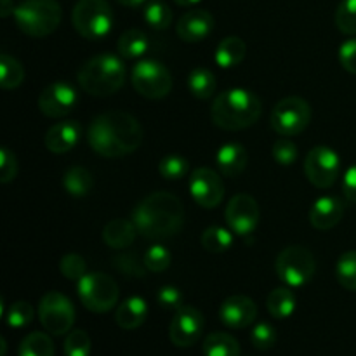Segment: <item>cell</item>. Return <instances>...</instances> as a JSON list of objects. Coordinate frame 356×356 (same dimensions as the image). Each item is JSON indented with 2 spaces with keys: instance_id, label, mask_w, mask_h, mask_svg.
Returning <instances> with one entry per match:
<instances>
[{
  "instance_id": "cell-43",
  "label": "cell",
  "mask_w": 356,
  "mask_h": 356,
  "mask_svg": "<svg viewBox=\"0 0 356 356\" xmlns=\"http://www.w3.org/2000/svg\"><path fill=\"white\" fill-rule=\"evenodd\" d=\"M271 153H273L275 162L280 163V165H284V167L292 165V163L298 160V146H296L289 138L277 139L273 145V149H271Z\"/></svg>"
},
{
  "instance_id": "cell-8",
  "label": "cell",
  "mask_w": 356,
  "mask_h": 356,
  "mask_svg": "<svg viewBox=\"0 0 356 356\" xmlns=\"http://www.w3.org/2000/svg\"><path fill=\"white\" fill-rule=\"evenodd\" d=\"M316 270V261L312 250L302 245H289L278 254L275 271L287 287L298 289L308 284Z\"/></svg>"
},
{
  "instance_id": "cell-7",
  "label": "cell",
  "mask_w": 356,
  "mask_h": 356,
  "mask_svg": "<svg viewBox=\"0 0 356 356\" xmlns=\"http://www.w3.org/2000/svg\"><path fill=\"white\" fill-rule=\"evenodd\" d=\"M76 292L82 305L92 313H108L115 308L120 298L117 282L101 271L83 275L76 285Z\"/></svg>"
},
{
  "instance_id": "cell-23",
  "label": "cell",
  "mask_w": 356,
  "mask_h": 356,
  "mask_svg": "<svg viewBox=\"0 0 356 356\" xmlns=\"http://www.w3.org/2000/svg\"><path fill=\"white\" fill-rule=\"evenodd\" d=\"M136 235H138V228H136L134 221L129 219H113L108 222L103 229V240L110 249H127L134 243Z\"/></svg>"
},
{
  "instance_id": "cell-36",
  "label": "cell",
  "mask_w": 356,
  "mask_h": 356,
  "mask_svg": "<svg viewBox=\"0 0 356 356\" xmlns=\"http://www.w3.org/2000/svg\"><path fill=\"white\" fill-rule=\"evenodd\" d=\"M188 170H190V163L181 155H167L159 162V172L163 179H183L188 174Z\"/></svg>"
},
{
  "instance_id": "cell-17",
  "label": "cell",
  "mask_w": 356,
  "mask_h": 356,
  "mask_svg": "<svg viewBox=\"0 0 356 356\" xmlns=\"http://www.w3.org/2000/svg\"><path fill=\"white\" fill-rule=\"evenodd\" d=\"M257 316V306L247 296H232L219 308V318L228 329H247Z\"/></svg>"
},
{
  "instance_id": "cell-5",
  "label": "cell",
  "mask_w": 356,
  "mask_h": 356,
  "mask_svg": "<svg viewBox=\"0 0 356 356\" xmlns=\"http://www.w3.org/2000/svg\"><path fill=\"white\" fill-rule=\"evenodd\" d=\"M13 16L24 35L42 38L58 30L63 10L58 0H23Z\"/></svg>"
},
{
  "instance_id": "cell-39",
  "label": "cell",
  "mask_w": 356,
  "mask_h": 356,
  "mask_svg": "<svg viewBox=\"0 0 356 356\" xmlns=\"http://www.w3.org/2000/svg\"><path fill=\"white\" fill-rule=\"evenodd\" d=\"M143 261H145V266L148 271L162 273V271H165L170 266V252L167 247L155 243V245H152L146 250Z\"/></svg>"
},
{
  "instance_id": "cell-42",
  "label": "cell",
  "mask_w": 356,
  "mask_h": 356,
  "mask_svg": "<svg viewBox=\"0 0 356 356\" xmlns=\"http://www.w3.org/2000/svg\"><path fill=\"white\" fill-rule=\"evenodd\" d=\"M59 270H61L65 278L79 282L87 273L86 259L82 256H79V254H66L59 261Z\"/></svg>"
},
{
  "instance_id": "cell-31",
  "label": "cell",
  "mask_w": 356,
  "mask_h": 356,
  "mask_svg": "<svg viewBox=\"0 0 356 356\" xmlns=\"http://www.w3.org/2000/svg\"><path fill=\"white\" fill-rule=\"evenodd\" d=\"M19 356H54V343L44 332H31L21 341Z\"/></svg>"
},
{
  "instance_id": "cell-28",
  "label": "cell",
  "mask_w": 356,
  "mask_h": 356,
  "mask_svg": "<svg viewBox=\"0 0 356 356\" xmlns=\"http://www.w3.org/2000/svg\"><path fill=\"white\" fill-rule=\"evenodd\" d=\"M204 356H240V344L226 332H212L202 344Z\"/></svg>"
},
{
  "instance_id": "cell-41",
  "label": "cell",
  "mask_w": 356,
  "mask_h": 356,
  "mask_svg": "<svg viewBox=\"0 0 356 356\" xmlns=\"http://www.w3.org/2000/svg\"><path fill=\"white\" fill-rule=\"evenodd\" d=\"M90 337L86 330H72L65 339V356H89Z\"/></svg>"
},
{
  "instance_id": "cell-15",
  "label": "cell",
  "mask_w": 356,
  "mask_h": 356,
  "mask_svg": "<svg viewBox=\"0 0 356 356\" xmlns=\"http://www.w3.org/2000/svg\"><path fill=\"white\" fill-rule=\"evenodd\" d=\"M191 198L204 209H216L225 197L221 176L209 167H200L190 176Z\"/></svg>"
},
{
  "instance_id": "cell-50",
  "label": "cell",
  "mask_w": 356,
  "mask_h": 356,
  "mask_svg": "<svg viewBox=\"0 0 356 356\" xmlns=\"http://www.w3.org/2000/svg\"><path fill=\"white\" fill-rule=\"evenodd\" d=\"M174 2H176L177 6H183V7H191V6H195V3L202 2V0H174Z\"/></svg>"
},
{
  "instance_id": "cell-13",
  "label": "cell",
  "mask_w": 356,
  "mask_h": 356,
  "mask_svg": "<svg viewBox=\"0 0 356 356\" xmlns=\"http://www.w3.org/2000/svg\"><path fill=\"white\" fill-rule=\"evenodd\" d=\"M205 329L204 315L193 306H181L169 327V337L174 346L191 348L202 337Z\"/></svg>"
},
{
  "instance_id": "cell-4",
  "label": "cell",
  "mask_w": 356,
  "mask_h": 356,
  "mask_svg": "<svg viewBox=\"0 0 356 356\" xmlns=\"http://www.w3.org/2000/svg\"><path fill=\"white\" fill-rule=\"evenodd\" d=\"M80 87L90 96L106 97L117 92L125 82V65L115 54H97L79 70Z\"/></svg>"
},
{
  "instance_id": "cell-37",
  "label": "cell",
  "mask_w": 356,
  "mask_h": 356,
  "mask_svg": "<svg viewBox=\"0 0 356 356\" xmlns=\"http://www.w3.org/2000/svg\"><path fill=\"white\" fill-rule=\"evenodd\" d=\"M336 24L341 33L356 35V0H341L336 10Z\"/></svg>"
},
{
  "instance_id": "cell-34",
  "label": "cell",
  "mask_w": 356,
  "mask_h": 356,
  "mask_svg": "<svg viewBox=\"0 0 356 356\" xmlns=\"http://www.w3.org/2000/svg\"><path fill=\"white\" fill-rule=\"evenodd\" d=\"M145 21L153 30H167L172 23V10L162 0H152L145 7Z\"/></svg>"
},
{
  "instance_id": "cell-19",
  "label": "cell",
  "mask_w": 356,
  "mask_h": 356,
  "mask_svg": "<svg viewBox=\"0 0 356 356\" xmlns=\"http://www.w3.org/2000/svg\"><path fill=\"white\" fill-rule=\"evenodd\" d=\"M344 209L346 205L339 197H320L309 209V222L313 228L322 232L332 229L343 219Z\"/></svg>"
},
{
  "instance_id": "cell-27",
  "label": "cell",
  "mask_w": 356,
  "mask_h": 356,
  "mask_svg": "<svg viewBox=\"0 0 356 356\" xmlns=\"http://www.w3.org/2000/svg\"><path fill=\"white\" fill-rule=\"evenodd\" d=\"M266 308L273 318L285 320L296 312V296L291 287H278L270 292L266 299Z\"/></svg>"
},
{
  "instance_id": "cell-18",
  "label": "cell",
  "mask_w": 356,
  "mask_h": 356,
  "mask_svg": "<svg viewBox=\"0 0 356 356\" xmlns=\"http://www.w3.org/2000/svg\"><path fill=\"white\" fill-rule=\"evenodd\" d=\"M214 30V17L205 9L188 10L177 21L176 33L184 42H202L209 37Z\"/></svg>"
},
{
  "instance_id": "cell-24",
  "label": "cell",
  "mask_w": 356,
  "mask_h": 356,
  "mask_svg": "<svg viewBox=\"0 0 356 356\" xmlns=\"http://www.w3.org/2000/svg\"><path fill=\"white\" fill-rule=\"evenodd\" d=\"M245 42L242 40L240 37H226L219 42L218 49H216L214 59L218 63V66L221 68L229 70L238 66L240 63L243 61L245 58Z\"/></svg>"
},
{
  "instance_id": "cell-40",
  "label": "cell",
  "mask_w": 356,
  "mask_h": 356,
  "mask_svg": "<svg viewBox=\"0 0 356 356\" xmlns=\"http://www.w3.org/2000/svg\"><path fill=\"white\" fill-rule=\"evenodd\" d=\"M250 343L256 350L259 351H268L277 344V330L273 325L266 322H261L257 325H254V329L250 330Z\"/></svg>"
},
{
  "instance_id": "cell-49",
  "label": "cell",
  "mask_w": 356,
  "mask_h": 356,
  "mask_svg": "<svg viewBox=\"0 0 356 356\" xmlns=\"http://www.w3.org/2000/svg\"><path fill=\"white\" fill-rule=\"evenodd\" d=\"M118 3H122V6L125 7H139L143 6L145 2H148V0H117Z\"/></svg>"
},
{
  "instance_id": "cell-51",
  "label": "cell",
  "mask_w": 356,
  "mask_h": 356,
  "mask_svg": "<svg viewBox=\"0 0 356 356\" xmlns=\"http://www.w3.org/2000/svg\"><path fill=\"white\" fill-rule=\"evenodd\" d=\"M0 344H2V353H0V356H6V350H7V344H6V339H0Z\"/></svg>"
},
{
  "instance_id": "cell-3",
  "label": "cell",
  "mask_w": 356,
  "mask_h": 356,
  "mask_svg": "<svg viewBox=\"0 0 356 356\" xmlns=\"http://www.w3.org/2000/svg\"><path fill=\"white\" fill-rule=\"evenodd\" d=\"M263 111L259 97L249 89L236 87L225 90L214 99L211 118L225 131H243L256 124Z\"/></svg>"
},
{
  "instance_id": "cell-29",
  "label": "cell",
  "mask_w": 356,
  "mask_h": 356,
  "mask_svg": "<svg viewBox=\"0 0 356 356\" xmlns=\"http://www.w3.org/2000/svg\"><path fill=\"white\" fill-rule=\"evenodd\" d=\"M218 80L207 68H195L188 75V89L197 99H209L216 94Z\"/></svg>"
},
{
  "instance_id": "cell-25",
  "label": "cell",
  "mask_w": 356,
  "mask_h": 356,
  "mask_svg": "<svg viewBox=\"0 0 356 356\" xmlns=\"http://www.w3.org/2000/svg\"><path fill=\"white\" fill-rule=\"evenodd\" d=\"M63 186H65L66 193L72 197L82 198L92 191L94 186V177L86 167L82 165H73L70 167L63 177Z\"/></svg>"
},
{
  "instance_id": "cell-20",
  "label": "cell",
  "mask_w": 356,
  "mask_h": 356,
  "mask_svg": "<svg viewBox=\"0 0 356 356\" xmlns=\"http://www.w3.org/2000/svg\"><path fill=\"white\" fill-rule=\"evenodd\" d=\"M82 127L76 120H63L52 125L45 134V146L51 153H68L79 145Z\"/></svg>"
},
{
  "instance_id": "cell-30",
  "label": "cell",
  "mask_w": 356,
  "mask_h": 356,
  "mask_svg": "<svg viewBox=\"0 0 356 356\" xmlns=\"http://www.w3.org/2000/svg\"><path fill=\"white\" fill-rule=\"evenodd\" d=\"M24 68L16 58L9 54L0 56V86L2 89L10 90L16 89L23 83Z\"/></svg>"
},
{
  "instance_id": "cell-21",
  "label": "cell",
  "mask_w": 356,
  "mask_h": 356,
  "mask_svg": "<svg viewBox=\"0 0 356 356\" xmlns=\"http://www.w3.org/2000/svg\"><path fill=\"white\" fill-rule=\"evenodd\" d=\"M249 162V153L240 143H226L218 149L216 163L222 176L236 177L245 170Z\"/></svg>"
},
{
  "instance_id": "cell-11",
  "label": "cell",
  "mask_w": 356,
  "mask_h": 356,
  "mask_svg": "<svg viewBox=\"0 0 356 356\" xmlns=\"http://www.w3.org/2000/svg\"><path fill=\"white\" fill-rule=\"evenodd\" d=\"M38 320L51 336H65L75 323L73 302L61 292H47L38 305Z\"/></svg>"
},
{
  "instance_id": "cell-12",
  "label": "cell",
  "mask_w": 356,
  "mask_h": 356,
  "mask_svg": "<svg viewBox=\"0 0 356 356\" xmlns=\"http://www.w3.org/2000/svg\"><path fill=\"white\" fill-rule=\"evenodd\" d=\"M341 172V159L329 146H315L305 160V174L316 188H330Z\"/></svg>"
},
{
  "instance_id": "cell-1",
  "label": "cell",
  "mask_w": 356,
  "mask_h": 356,
  "mask_svg": "<svg viewBox=\"0 0 356 356\" xmlns=\"http://www.w3.org/2000/svg\"><path fill=\"white\" fill-rule=\"evenodd\" d=\"M89 146L104 159L131 155L141 146L143 127L136 117L122 110L101 113L87 129Z\"/></svg>"
},
{
  "instance_id": "cell-16",
  "label": "cell",
  "mask_w": 356,
  "mask_h": 356,
  "mask_svg": "<svg viewBox=\"0 0 356 356\" xmlns=\"http://www.w3.org/2000/svg\"><path fill=\"white\" fill-rule=\"evenodd\" d=\"M79 103V94L72 83L54 82L45 87L38 96V110L49 118L66 117L75 110Z\"/></svg>"
},
{
  "instance_id": "cell-47",
  "label": "cell",
  "mask_w": 356,
  "mask_h": 356,
  "mask_svg": "<svg viewBox=\"0 0 356 356\" xmlns=\"http://www.w3.org/2000/svg\"><path fill=\"white\" fill-rule=\"evenodd\" d=\"M343 191L350 202L356 204V163L344 172L343 177Z\"/></svg>"
},
{
  "instance_id": "cell-46",
  "label": "cell",
  "mask_w": 356,
  "mask_h": 356,
  "mask_svg": "<svg viewBox=\"0 0 356 356\" xmlns=\"http://www.w3.org/2000/svg\"><path fill=\"white\" fill-rule=\"evenodd\" d=\"M339 63L346 72L356 75V38H350L341 45Z\"/></svg>"
},
{
  "instance_id": "cell-9",
  "label": "cell",
  "mask_w": 356,
  "mask_h": 356,
  "mask_svg": "<svg viewBox=\"0 0 356 356\" xmlns=\"http://www.w3.org/2000/svg\"><path fill=\"white\" fill-rule=\"evenodd\" d=\"M132 86L146 99H163L172 90V75L165 65L155 59H143L132 68Z\"/></svg>"
},
{
  "instance_id": "cell-33",
  "label": "cell",
  "mask_w": 356,
  "mask_h": 356,
  "mask_svg": "<svg viewBox=\"0 0 356 356\" xmlns=\"http://www.w3.org/2000/svg\"><path fill=\"white\" fill-rule=\"evenodd\" d=\"M336 278L341 287L356 292V250H348L337 259Z\"/></svg>"
},
{
  "instance_id": "cell-6",
  "label": "cell",
  "mask_w": 356,
  "mask_h": 356,
  "mask_svg": "<svg viewBox=\"0 0 356 356\" xmlns=\"http://www.w3.org/2000/svg\"><path fill=\"white\" fill-rule=\"evenodd\" d=\"M72 21L79 35L87 40H103L113 28V10L106 0H79Z\"/></svg>"
},
{
  "instance_id": "cell-45",
  "label": "cell",
  "mask_w": 356,
  "mask_h": 356,
  "mask_svg": "<svg viewBox=\"0 0 356 356\" xmlns=\"http://www.w3.org/2000/svg\"><path fill=\"white\" fill-rule=\"evenodd\" d=\"M17 174V160L16 155L9 148L3 146L0 149V183L7 184L16 177Z\"/></svg>"
},
{
  "instance_id": "cell-2",
  "label": "cell",
  "mask_w": 356,
  "mask_h": 356,
  "mask_svg": "<svg viewBox=\"0 0 356 356\" xmlns=\"http://www.w3.org/2000/svg\"><path fill=\"white\" fill-rule=\"evenodd\" d=\"M132 221L139 235L163 240L177 235L184 225V207L179 198L167 191H155L136 205Z\"/></svg>"
},
{
  "instance_id": "cell-14",
  "label": "cell",
  "mask_w": 356,
  "mask_h": 356,
  "mask_svg": "<svg viewBox=\"0 0 356 356\" xmlns=\"http://www.w3.org/2000/svg\"><path fill=\"white\" fill-rule=\"evenodd\" d=\"M226 222L229 229L240 236L254 233L259 222V205L256 198L247 193H238L226 205Z\"/></svg>"
},
{
  "instance_id": "cell-26",
  "label": "cell",
  "mask_w": 356,
  "mask_h": 356,
  "mask_svg": "<svg viewBox=\"0 0 356 356\" xmlns=\"http://www.w3.org/2000/svg\"><path fill=\"white\" fill-rule=\"evenodd\" d=\"M117 47L124 59L141 58V56H145L148 52L149 38L145 31L138 30V28H131V30L124 31L120 35Z\"/></svg>"
},
{
  "instance_id": "cell-38",
  "label": "cell",
  "mask_w": 356,
  "mask_h": 356,
  "mask_svg": "<svg viewBox=\"0 0 356 356\" xmlns=\"http://www.w3.org/2000/svg\"><path fill=\"white\" fill-rule=\"evenodd\" d=\"M31 320H33V308L26 301L13 302L6 313L7 325L13 329H23V327L30 325Z\"/></svg>"
},
{
  "instance_id": "cell-48",
  "label": "cell",
  "mask_w": 356,
  "mask_h": 356,
  "mask_svg": "<svg viewBox=\"0 0 356 356\" xmlns=\"http://www.w3.org/2000/svg\"><path fill=\"white\" fill-rule=\"evenodd\" d=\"M16 7H14L13 0H0V16L9 17L10 14H14Z\"/></svg>"
},
{
  "instance_id": "cell-32",
  "label": "cell",
  "mask_w": 356,
  "mask_h": 356,
  "mask_svg": "<svg viewBox=\"0 0 356 356\" xmlns=\"http://www.w3.org/2000/svg\"><path fill=\"white\" fill-rule=\"evenodd\" d=\"M202 245L205 250L212 254L226 252L233 245V232L221 228V226H211L202 233L200 238Z\"/></svg>"
},
{
  "instance_id": "cell-44",
  "label": "cell",
  "mask_w": 356,
  "mask_h": 356,
  "mask_svg": "<svg viewBox=\"0 0 356 356\" xmlns=\"http://www.w3.org/2000/svg\"><path fill=\"white\" fill-rule=\"evenodd\" d=\"M156 302H159L160 308L177 312L183 306V292L174 285H163L156 292Z\"/></svg>"
},
{
  "instance_id": "cell-10",
  "label": "cell",
  "mask_w": 356,
  "mask_h": 356,
  "mask_svg": "<svg viewBox=\"0 0 356 356\" xmlns=\"http://www.w3.org/2000/svg\"><path fill=\"white\" fill-rule=\"evenodd\" d=\"M309 120H312V108L308 101L298 96H289L278 101L270 117L273 131L284 138L301 134L308 127Z\"/></svg>"
},
{
  "instance_id": "cell-35",
  "label": "cell",
  "mask_w": 356,
  "mask_h": 356,
  "mask_svg": "<svg viewBox=\"0 0 356 356\" xmlns=\"http://www.w3.org/2000/svg\"><path fill=\"white\" fill-rule=\"evenodd\" d=\"M111 264L115 266V270L120 275L127 278H145L146 277V266L145 261L139 259V256L132 252L120 254V256H115Z\"/></svg>"
},
{
  "instance_id": "cell-22",
  "label": "cell",
  "mask_w": 356,
  "mask_h": 356,
  "mask_svg": "<svg viewBox=\"0 0 356 356\" xmlns=\"http://www.w3.org/2000/svg\"><path fill=\"white\" fill-rule=\"evenodd\" d=\"M148 318V305L139 296L125 299L115 313V322L124 330H136Z\"/></svg>"
}]
</instances>
